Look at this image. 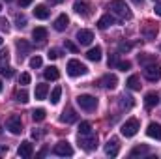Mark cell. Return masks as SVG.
I'll return each mask as SVG.
<instances>
[{"instance_id": "1", "label": "cell", "mask_w": 161, "mask_h": 159, "mask_svg": "<svg viewBox=\"0 0 161 159\" xmlns=\"http://www.w3.org/2000/svg\"><path fill=\"white\" fill-rule=\"evenodd\" d=\"M109 9H111L114 15H118L120 19H131V9L127 8V4H125L124 0H113V2L109 4Z\"/></svg>"}, {"instance_id": "2", "label": "cell", "mask_w": 161, "mask_h": 159, "mask_svg": "<svg viewBox=\"0 0 161 159\" xmlns=\"http://www.w3.org/2000/svg\"><path fill=\"white\" fill-rule=\"evenodd\" d=\"M77 103H79V107L82 111H88V112L97 109V99L94 96H90V94H80L77 97Z\"/></svg>"}, {"instance_id": "3", "label": "cell", "mask_w": 161, "mask_h": 159, "mask_svg": "<svg viewBox=\"0 0 161 159\" xmlns=\"http://www.w3.org/2000/svg\"><path fill=\"white\" fill-rule=\"evenodd\" d=\"M79 144L82 150L92 152L94 148H97V135L90 133V135H79Z\"/></svg>"}, {"instance_id": "4", "label": "cell", "mask_w": 161, "mask_h": 159, "mask_svg": "<svg viewBox=\"0 0 161 159\" xmlns=\"http://www.w3.org/2000/svg\"><path fill=\"white\" fill-rule=\"evenodd\" d=\"M86 71H88V68H86L84 64H80L79 60H69V62H68V73H69L71 77L86 75Z\"/></svg>"}, {"instance_id": "5", "label": "cell", "mask_w": 161, "mask_h": 159, "mask_svg": "<svg viewBox=\"0 0 161 159\" xmlns=\"http://www.w3.org/2000/svg\"><path fill=\"white\" fill-rule=\"evenodd\" d=\"M120 131H122L124 137H133V135H137V131H139V120L137 118H129L120 127Z\"/></svg>"}, {"instance_id": "6", "label": "cell", "mask_w": 161, "mask_h": 159, "mask_svg": "<svg viewBox=\"0 0 161 159\" xmlns=\"http://www.w3.org/2000/svg\"><path fill=\"white\" fill-rule=\"evenodd\" d=\"M6 127L9 129V133H13V135H19L21 131H23V122H21V116L19 114H11L8 122H6Z\"/></svg>"}, {"instance_id": "7", "label": "cell", "mask_w": 161, "mask_h": 159, "mask_svg": "<svg viewBox=\"0 0 161 159\" xmlns=\"http://www.w3.org/2000/svg\"><path fill=\"white\" fill-rule=\"evenodd\" d=\"M144 77L148 80H152V82H156V80H159L161 79V68L154 62V64H148L146 68H144Z\"/></svg>"}, {"instance_id": "8", "label": "cell", "mask_w": 161, "mask_h": 159, "mask_svg": "<svg viewBox=\"0 0 161 159\" xmlns=\"http://www.w3.org/2000/svg\"><path fill=\"white\" fill-rule=\"evenodd\" d=\"M54 154L60 156V157H69V156H73V148H71V144L68 140H60L54 146Z\"/></svg>"}, {"instance_id": "9", "label": "cell", "mask_w": 161, "mask_h": 159, "mask_svg": "<svg viewBox=\"0 0 161 159\" xmlns=\"http://www.w3.org/2000/svg\"><path fill=\"white\" fill-rule=\"evenodd\" d=\"M73 9H75V13H79L82 17H88V15H90V4H88L86 0H75Z\"/></svg>"}, {"instance_id": "10", "label": "cell", "mask_w": 161, "mask_h": 159, "mask_svg": "<svg viewBox=\"0 0 161 159\" xmlns=\"http://www.w3.org/2000/svg\"><path fill=\"white\" fill-rule=\"evenodd\" d=\"M120 152V144H118V139H111L107 144H105V154L111 156V157H116Z\"/></svg>"}, {"instance_id": "11", "label": "cell", "mask_w": 161, "mask_h": 159, "mask_svg": "<svg viewBox=\"0 0 161 159\" xmlns=\"http://www.w3.org/2000/svg\"><path fill=\"white\" fill-rule=\"evenodd\" d=\"M17 154H19L21 157H25V159L32 157V154H34V146H32V142H28V140H25V142H21V146H19V150H17Z\"/></svg>"}, {"instance_id": "12", "label": "cell", "mask_w": 161, "mask_h": 159, "mask_svg": "<svg viewBox=\"0 0 161 159\" xmlns=\"http://www.w3.org/2000/svg\"><path fill=\"white\" fill-rule=\"evenodd\" d=\"M146 135H148L150 139H158V140H161V125L159 123H156V122L148 123V127H146Z\"/></svg>"}, {"instance_id": "13", "label": "cell", "mask_w": 161, "mask_h": 159, "mask_svg": "<svg viewBox=\"0 0 161 159\" xmlns=\"http://www.w3.org/2000/svg\"><path fill=\"white\" fill-rule=\"evenodd\" d=\"M68 25H69V19H68V15H66V13H62V15H58V17H56V21H54V30L64 32V30L68 28Z\"/></svg>"}, {"instance_id": "14", "label": "cell", "mask_w": 161, "mask_h": 159, "mask_svg": "<svg viewBox=\"0 0 161 159\" xmlns=\"http://www.w3.org/2000/svg\"><path fill=\"white\" fill-rule=\"evenodd\" d=\"M142 34H144L146 40H156V36H158V26H156L154 23H146L144 28H142Z\"/></svg>"}, {"instance_id": "15", "label": "cell", "mask_w": 161, "mask_h": 159, "mask_svg": "<svg viewBox=\"0 0 161 159\" xmlns=\"http://www.w3.org/2000/svg\"><path fill=\"white\" fill-rule=\"evenodd\" d=\"M92 40H94V34L90 30H79L77 32V41H79L80 45H90Z\"/></svg>"}, {"instance_id": "16", "label": "cell", "mask_w": 161, "mask_h": 159, "mask_svg": "<svg viewBox=\"0 0 161 159\" xmlns=\"http://www.w3.org/2000/svg\"><path fill=\"white\" fill-rule=\"evenodd\" d=\"M77 120V112L73 111V109H66L64 112H62V116H60V122L62 123H73Z\"/></svg>"}, {"instance_id": "17", "label": "cell", "mask_w": 161, "mask_h": 159, "mask_svg": "<svg viewBox=\"0 0 161 159\" xmlns=\"http://www.w3.org/2000/svg\"><path fill=\"white\" fill-rule=\"evenodd\" d=\"M158 103H159V96H158L156 92L146 94V97H144V105H146V109H154Z\"/></svg>"}, {"instance_id": "18", "label": "cell", "mask_w": 161, "mask_h": 159, "mask_svg": "<svg viewBox=\"0 0 161 159\" xmlns=\"http://www.w3.org/2000/svg\"><path fill=\"white\" fill-rule=\"evenodd\" d=\"M43 77L47 80H56L60 77V71H58V68H54V66H49L45 71H43Z\"/></svg>"}, {"instance_id": "19", "label": "cell", "mask_w": 161, "mask_h": 159, "mask_svg": "<svg viewBox=\"0 0 161 159\" xmlns=\"http://www.w3.org/2000/svg\"><path fill=\"white\" fill-rule=\"evenodd\" d=\"M86 58L92 60V62H99V60H101V47H97V45L92 47V49L86 52Z\"/></svg>"}, {"instance_id": "20", "label": "cell", "mask_w": 161, "mask_h": 159, "mask_svg": "<svg viewBox=\"0 0 161 159\" xmlns=\"http://www.w3.org/2000/svg\"><path fill=\"white\" fill-rule=\"evenodd\" d=\"M17 51H19V60H23V58L30 52V45H28L25 40L17 41Z\"/></svg>"}, {"instance_id": "21", "label": "cell", "mask_w": 161, "mask_h": 159, "mask_svg": "<svg viewBox=\"0 0 161 159\" xmlns=\"http://www.w3.org/2000/svg\"><path fill=\"white\" fill-rule=\"evenodd\" d=\"M34 17H36V19H41V21H45V19L49 17V9H47V6H43V4L36 6V8H34Z\"/></svg>"}, {"instance_id": "22", "label": "cell", "mask_w": 161, "mask_h": 159, "mask_svg": "<svg viewBox=\"0 0 161 159\" xmlns=\"http://www.w3.org/2000/svg\"><path fill=\"white\" fill-rule=\"evenodd\" d=\"M32 38H34V41H38V43L45 41V40H47V30H45L43 26L34 28V30H32Z\"/></svg>"}, {"instance_id": "23", "label": "cell", "mask_w": 161, "mask_h": 159, "mask_svg": "<svg viewBox=\"0 0 161 159\" xmlns=\"http://www.w3.org/2000/svg\"><path fill=\"white\" fill-rule=\"evenodd\" d=\"M101 84H103L105 88H111V90H113V88H116L118 79H116V75H111V73H109V75H105V77L101 79Z\"/></svg>"}, {"instance_id": "24", "label": "cell", "mask_w": 161, "mask_h": 159, "mask_svg": "<svg viewBox=\"0 0 161 159\" xmlns=\"http://www.w3.org/2000/svg\"><path fill=\"white\" fill-rule=\"evenodd\" d=\"M111 25H114V19L111 17V15H103L99 21H97V28H101V30H105V28H109Z\"/></svg>"}, {"instance_id": "25", "label": "cell", "mask_w": 161, "mask_h": 159, "mask_svg": "<svg viewBox=\"0 0 161 159\" xmlns=\"http://www.w3.org/2000/svg\"><path fill=\"white\" fill-rule=\"evenodd\" d=\"M125 86L129 90H141V79H139V75H131L127 79V82H125Z\"/></svg>"}, {"instance_id": "26", "label": "cell", "mask_w": 161, "mask_h": 159, "mask_svg": "<svg viewBox=\"0 0 161 159\" xmlns=\"http://www.w3.org/2000/svg\"><path fill=\"white\" fill-rule=\"evenodd\" d=\"M150 150H148V146H144V144H141V146H135L133 150H131V157H139V156H146Z\"/></svg>"}, {"instance_id": "27", "label": "cell", "mask_w": 161, "mask_h": 159, "mask_svg": "<svg viewBox=\"0 0 161 159\" xmlns=\"http://www.w3.org/2000/svg\"><path fill=\"white\" fill-rule=\"evenodd\" d=\"M47 92H49V86L47 84H38L36 86V99H45L47 97Z\"/></svg>"}, {"instance_id": "28", "label": "cell", "mask_w": 161, "mask_h": 159, "mask_svg": "<svg viewBox=\"0 0 161 159\" xmlns=\"http://www.w3.org/2000/svg\"><path fill=\"white\" fill-rule=\"evenodd\" d=\"M154 62H156V54H139V64L148 66V64H154Z\"/></svg>"}, {"instance_id": "29", "label": "cell", "mask_w": 161, "mask_h": 159, "mask_svg": "<svg viewBox=\"0 0 161 159\" xmlns=\"http://www.w3.org/2000/svg\"><path fill=\"white\" fill-rule=\"evenodd\" d=\"M133 105H135V101L131 96H122L120 97V109H131Z\"/></svg>"}, {"instance_id": "30", "label": "cell", "mask_w": 161, "mask_h": 159, "mask_svg": "<svg viewBox=\"0 0 161 159\" xmlns=\"http://www.w3.org/2000/svg\"><path fill=\"white\" fill-rule=\"evenodd\" d=\"M90 133H92V123L90 122H80L79 135H90Z\"/></svg>"}, {"instance_id": "31", "label": "cell", "mask_w": 161, "mask_h": 159, "mask_svg": "<svg viewBox=\"0 0 161 159\" xmlns=\"http://www.w3.org/2000/svg\"><path fill=\"white\" fill-rule=\"evenodd\" d=\"M60 96H62V88H60V86H56V88L51 92V103H53V105H56V103L60 101Z\"/></svg>"}, {"instance_id": "32", "label": "cell", "mask_w": 161, "mask_h": 159, "mask_svg": "<svg viewBox=\"0 0 161 159\" xmlns=\"http://www.w3.org/2000/svg\"><path fill=\"white\" fill-rule=\"evenodd\" d=\"M45 116H47L45 109H34V111H32V118H34V122H41V120H45Z\"/></svg>"}, {"instance_id": "33", "label": "cell", "mask_w": 161, "mask_h": 159, "mask_svg": "<svg viewBox=\"0 0 161 159\" xmlns=\"http://www.w3.org/2000/svg\"><path fill=\"white\" fill-rule=\"evenodd\" d=\"M15 99H17L19 103H28V92H26V90H19V92L15 94Z\"/></svg>"}, {"instance_id": "34", "label": "cell", "mask_w": 161, "mask_h": 159, "mask_svg": "<svg viewBox=\"0 0 161 159\" xmlns=\"http://www.w3.org/2000/svg\"><path fill=\"white\" fill-rule=\"evenodd\" d=\"M41 64H43V60H41V56H38V54L30 58V68L36 69V68H41Z\"/></svg>"}, {"instance_id": "35", "label": "cell", "mask_w": 161, "mask_h": 159, "mask_svg": "<svg viewBox=\"0 0 161 159\" xmlns=\"http://www.w3.org/2000/svg\"><path fill=\"white\" fill-rule=\"evenodd\" d=\"M129 51H131V43H127V41L118 43V52H129Z\"/></svg>"}, {"instance_id": "36", "label": "cell", "mask_w": 161, "mask_h": 159, "mask_svg": "<svg viewBox=\"0 0 161 159\" xmlns=\"http://www.w3.org/2000/svg\"><path fill=\"white\" fill-rule=\"evenodd\" d=\"M8 60H9V52H8V49H6V51H0V68H4V62L8 64Z\"/></svg>"}, {"instance_id": "37", "label": "cell", "mask_w": 161, "mask_h": 159, "mask_svg": "<svg viewBox=\"0 0 161 159\" xmlns=\"http://www.w3.org/2000/svg\"><path fill=\"white\" fill-rule=\"evenodd\" d=\"M15 21H17V26H19V28H25V26H26V17H25V15H17Z\"/></svg>"}, {"instance_id": "38", "label": "cell", "mask_w": 161, "mask_h": 159, "mask_svg": "<svg viewBox=\"0 0 161 159\" xmlns=\"http://www.w3.org/2000/svg\"><path fill=\"white\" fill-rule=\"evenodd\" d=\"M0 30L9 32V23H8V19H4V17H0Z\"/></svg>"}, {"instance_id": "39", "label": "cell", "mask_w": 161, "mask_h": 159, "mask_svg": "<svg viewBox=\"0 0 161 159\" xmlns=\"http://www.w3.org/2000/svg\"><path fill=\"white\" fill-rule=\"evenodd\" d=\"M116 68H118V69H122V71H127V69L131 68V64L125 60V62H118V64H116Z\"/></svg>"}, {"instance_id": "40", "label": "cell", "mask_w": 161, "mask_h": 159, "mask_svg": "<svg viewBox=\"0 0 161 159\" xmlns=\"http://www.w3.org/2000/svg\"><path fill=\"white\" fill-rule=\"evenodd\" d=\"M47 56H49V60H56V58L60 56V52H58V49H51Z\"/></svg>"}, {"instance_id": "41", "label": "cell", "mask_w": 161, "mask_h": 159, "mask_svg": "<svg viewBox=\"0 0 161 159\" xmlns=\"http://www.w3.org/2000/svg\"><path fill=\"white\" fill-rule=\"evenodd\" d=\"M19 82H21L23 86H26V84L30 82V75H28V73H21V79H19Z\"/></svg>"}, {"instance_id": "42", "label": "cell", "mask_w": 161, "mask_h": 159, "mask_svg": "<svg viewBox=\"0 0 161 159\" xmlns=\"http://www.w3.org/2000/svg\"><path fill=\"white\" fill-rule=\"evenodd\" d=\"M0 73H2L4 77H11V75H13V69H11V68H0Z\"/></svg>"}, {"instance_id": "43", "label": "cell", "mask_w": 161, "mask_h": 159, "mask_svg": "<svg viewBox=\"0 0 161 159\" xmlns=\"http://www.w3.org/2000/svg\"><path fill=\"white\" fill-rule=\"evenodd\" d=\"M64 45H66V49H68V51H71V52H77V51H79V49H77V45H73L71 41H66Z\"/></svg>"}, {"instance_id": "44", "label": "cell", "mask_w": 161, "mask_h": 159, "mask_svg": "<svg viewBox=\"0 0 161 159\" xmlns=\"http://www.w3.org/2000/svg\"><path fill=\"white\" fill-rule=\"evenodd\" d=\"M107 64H109V68L116 66V64H118V60H116V54H111V56H109V60H107Z\"/></svg>"}, {"instance_id": "45", "label": "cell", "mask_w": 161, "mask_h": 159, "mask_svg": "<svg viewBox=\"0 0 161 159\" xmlns=\"http://www.w3.org/2000/svg\"><path fill=\"white\" fill-rule=\"evenodd\" d=\"M32 4V0H19V6L21 8H26V6H30Z\"/></svg>"}, {"instance_id": "46", "label": "cell", "mask_w": 161, "mask_h": 159, "mask_svg": "<svg viewBox=\"0 0 161 159\" xmlns=\"http://www.w3.org/2000/svg\"><path fill=\"white\" fill-rule=\"evenodd\" d=\"M154 11H156V13H158V15L161 17V2H158V4H156V8H154Z\"/></svg>"}, {"instance_id": "47", "label": "cell", "mask_w": 161, "mask_h": 159, "mask_svg": "<svg viewBox=\"0 0 161 159\" xmlns=\"http://www.w3.org/2000/svg\"><path fill=\"white\" fill-rule=\"evenodd\" d=\"M133 2H135L137 6H142V4H144V0H133Z\"/></svg>"}, {"instance_id": "48", "label": "cell", "mask_w": 161, "mask_h": 159, "mask_svg": "<svg viewBox=\"0 0 161 159\" xmlns=\"http://www.w3.org/2000/svg\"><path fill=\"white\" fill-rule=\"evenodd\" d=\"M53 2H54V4H58V2H62V0H53Z\"/></svg>"}, {"instance_id": "49", "label": "cell", "mask_w": 161, "mask_h": 159, "mask_svg": "<svg viewBox=\"0 0 161 159\" xmlns=\"http://www.w3.org/2000/svg\"><path fill=\"white\" fill-rule=\"evenodd\" d=\"M0 92H2V80H0Z\"/></svg>"}, {"instance_id": "50", "label": "cell", "mask_w": 161, "mask_h": 159, "mask_svg": "<svg viewBox=\"0 0 161 159\" xmlns=\"http://www.w3.org/2000/svg\"><path fill=\"white\" fill-rule=\"evenodd\" d=\"M2 41H4V40H2V38H0V45H2Z\"/></svg>"}, {"instance_id": "51", "label": "cell", "mask_w": 161, "mask_h": 159, "mask_svg": "<svg viewBox=\"0 0 161 159\" xmlns=\"http://www.w3.org/2000/svg\"><path fill=\"white\" fill-rule=\"evenodd\" d=\"M4 2H11V0H4Z\"/></svg>"}, {"instance_id": "52", "label": "cell", "mask_w": 161, "mask_h": 159, "mask_svg": "<svg viewBox=\"0 0 161 159\" xmlns=\"http://www.w3.org/2000/svg\"><path fill=\"white\" fill-rule=\"evenodd\" d=\"M0 9H2V6H0Z\"/></svg>"}]
</instances>
